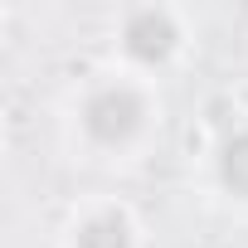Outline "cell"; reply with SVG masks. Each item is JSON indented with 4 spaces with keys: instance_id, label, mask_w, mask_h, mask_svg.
I'll return each instance as SVG.
<instances>
[{
    "instance_id": "3",
    "label": "cell",
    "mask_w": 248,
    "mask_h": 248,
    "mask_svg": "<svg viewBox=\"0 0 248 248\" xmlns=\"http://www.w3.org/2000/svg\"><path fill=\"white\" fill-rule=\"evenodd\" d=\"M132 219L122 209H97L73 229V248H132Z\"/></svg>"
},
{
    "instance_id": "2",
    "label": "cell",
    "mask_w": 248,
    "mask_h": 248,
    "mask_svg": "<svg viewBox=\"0 0 248 248\" xmlns=\"http://www.w3.org/2000/svg\"><path fill=\"white\" fill-rule=\"evenodd\" d=\"M122 49L137 63H166L180 49V25L170 10H132L122 25Z\"/></svg>"
},
{
    "instance_id": "1",
    "label": "cell",
    "mask_w": 248,
    "mask_h": 248,
    "mask_svg": "<svg viewBox=\"0 0 248 248\" xmlns=\"http://www.w3.org/2000/svg\"><path fill=\"white\" fill-rule=\"evenodd\" d=\"M146 127V97L132 83H102L83 102V132L97 146H127Z\"/></svg>"
},
{
    "instance_id": "4",
    "label": "cell",
    "mask_w": 248,
    "mask_h": 248,
    "mask_svg": "<svg viewBox=\"0 0 248 248\" xmlns=\"http://www.w3.org/2000/svg\"><path fill=\"white\" fill-rule=\"evenodd\" d=\"M219 180H224L233 195L248 200V127L224 141V151H219Z\"/></svg>"
}]
</instances>
